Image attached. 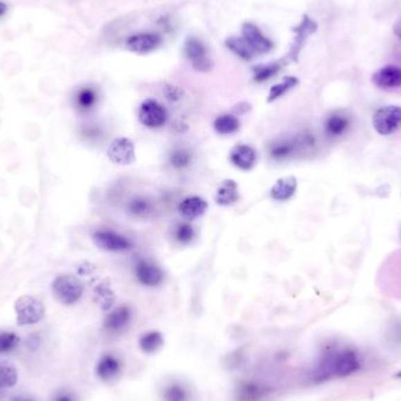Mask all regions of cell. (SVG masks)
<instances>
[{
	"label": "cell",
	"instance_id": "cell-2",
	"mask_svg": "<svg viewBox=\"0 0 401 401\" xmlns=\"http://www.w3.org/2000/svg\"><path fill=\"white\" fill-rule=\"evenodd\" d=\"M372 126L382 136H390L401 128V107L389 105L375 111L372 116Z\"/></svg>",
	"mask_w": 401,
	"mask_h": 401
},
{
	"label": "cell",
	"instance_id": "cell-26",
	"mask_svg": "<svg viewBox=\"0 0 401 401\" xmlns=\"http://www.w3.org/2000/svg\"><path fill=\"white\" fill-rule=\"evenodd\" d=\"M298 84V79L294 77H287L283 80L272 86L267 96V101L269 103H274L276 100L279 99L280 96H283L285 93L289 92L290 89Z\"/></svg>",
	"mask_w": 401,
	"mask_h": 401
},
{
	"label": "cell",
	"instance_id": "cell-24",
	"mask_svg": "<svg viewBox=\"0 0 401 401\" xmlns=\"http://www.w3.org/2000/svg\"><path fill=\"white\" fill-rule=\"evenodd\" d=\"M241 123L236 115L223 114L220 115L214 123V128L221 135H230L236 133L240 130Z\"/></svg>",
	"mask_w": 401,
	"mask_h": 401
},
{
	"label": "cell",
	"instance_id": "cell-22",
	"mask_svg": "<svg viewBox=\"0 0 401 401\" xmlns=\"http://www.w3.org/2000/svg\"><path fill=\"white\" fill-rule=\"evenodd\" d=\"M351 126V120L345 114L330 115L325 123V133L329 138L337 139L343 136Z\"/></svg>",
	"mask_w": 401,
	"mask_h": 401
},
{
	"label": "cell",
	"instance_id": "cell-25",
	"mask_svg": "<svg viewBox=\"0 0 401 401\" xmlns=\"http://www.w3.org/2000/svg\"><path fill=\"white\" fill-rule=\"evenodd\" d=\"M226 46L229 50L233 51V53L238 55V57L244 59V60H251L253 57H256V52L252 50L251 46L249 45L248 42H245V39L242 37V38H233L228 39L226 40Z\"/></svg>",
	"mask_w": 401,
	"mask_h": 401
},
{
	"label": "cell",
	"instance_id": "cell-39",
	"mask_svg": "<svg viewBox=\"0 0 401 401\" xmlns=\"http://www.w3.org/2000/svg\"><path fill=\"white\" fill-rule=\"evenodd\" d=\"M12 401H32V400H30V399H27V398L19 397V398H15V399H13V400Z\"/></svg>",
	"mask_w": 401,
	"mask_h": 401
},
{
	"label": "cell",
	"instance_id": "cell-6",
	"mask_svg": "<svg viewBox=\"0 0 401 401\" xmlns=\"http://www.w3.org/2000/svg\"><path fill=\"white\" fill-rule=\"evenodd\" d=\"M139 118L142 125L148 128H160L165 126L168 118L166 108L155 100H145L139 109Z\"/></svg>",
	"mask_w": 401,
	"mask_h": 401
},
{
	"label": "cell",
	"instance_id": "cell-35",
	"mask_svg": "<svg viewBox=\"0 0 401 401\" xmlns=\"http://www.w3.org/2000/svg\"><path fill=\"white\" fill-rule=\"evenodd\" d=\"M250 109H251V107H250L249 103H240V105H237L236 108H235V113L238 115L245 114V113L250 111Z\"/></svg>",
	"mask_w": 401,
	"mask_h": 401
},
{
	"label": "cell",
	"instance_id": "cell-17",
	"mask_svg": "<svg viewBox=\"0 0 401 401\" xmlns=\"http://www.w3.org/2000/svg\"><path fill=\"white\" fill-rule=\"evenodd\" d=\"M161 401H191L193 391L190 386L180 380L166 382L160 393Z\"/></svg>",
	"mask_w": 401,
	"mask_h": 401
},
{
	"label": "cell",
	"instance_id": "cell-31",
	"mask_svg": "<svg viewBox=\"0 0 401 401\" xmlns=\"http://www.w3.org/2000/svg\"><path fill=\"white\" fill-rule=\"evenodd\" d=\"M96 101H98V96L92 88H82L80 92L78 93L77 103L81 109H91L94 107Z\"/></svg>",
	"mask_w": 401,
	"mask_h": 401
},
{
	"label": "cell",
	"instance_id": "cell-36",
	"mask_svg": "<svg viewBox=\"0 0 401 401\" xmlns=\"http://www.w3.org/2000/svg\"><path fill=\"white\" fill-rule=\"evenodd\" d=\"M53 401H75V400L73 399V397L72 395H71V394L62 393L57 394V397H55V399H54Z\"/></svg>",
	"mask_w": 401,
	"mask_h": 401
},
{
	"label": "cell",
	"instance_id": "cell-15",
	"mask_svg": "<svg viewBox=\"0 0 401 401\" xmlns=\"http://www.w3.org/2000/svg\"><path fill=\"white\" fill-rule=\"evenodd\" d=\"M230 161L237 168L248 172L256 165V150H253L251 145L244 143L235 145L230 152Z\"/></svg>",
	"mask_w": 401,
	"mask_h": 401
},
{
	"label": "cell",
	"instance_id": "cell-11",
	"mask_svg": "<svg viewBox=\"0 0 401 401\" xmlns=\"http://www.w3.org/2000/svg\"><path fill=\"white\" fill-rule=\"evenodd\" d=\"M242 35L256 54L267 53L274 48L271 40L267 38L253 24L245 23L242 27Z\"/></svg>",
	"mask_w": 401,
	"mask_h": 401
},
{
	"label": "cell",
	"instance_id": "cell-7",
	"mask_svg": "<svg viewBox=\"0 0 401 401\" xmlns=\"http://www.w3.org/2000/svg\"><path fill=\"white\" fill-rule=\"evenodd\" d=\"M93 240L100 249L106 251L123 252L130 250L133 247L132 242L127 237L111 230L96 231L93 235Z\"/></svg>",
	"mask_w": 401,
	"mask_h": 401
},
{
	"label": "cell",
	"instance_id": "cell-20",
	"mask_svg": "<svg viewBox=\"0 0 401 401\" xmlns=\"http://www.w3.org/2000/svg\"><path fill=\"white\" fill-rule=\"evenodd\" d=\"M297 186H298V184H297V179L294 176L282 177L272 186L271 190H270V196L275 201L284 202V201L290 199L296 194Z\"/></svg>",
	"mask_w": 401,
	"mask_h": 401
},
{
	"label": "cell",
	"instance_id": "cell-29",
	"mask_svg": "<svg viewBox=\"0 0 401 401\" xmlns=\"http://www.w3.org/2000/svg\"><path fill=\"white\" fill-rule=\"evenodd\" d=\"M169 163L175 169L187 168L191 163L190 152L184 148L172 150L169 155Z\"/></svg>",
	"mask_w": 401,
	"mask_h": 401
},
{
	"label": "cell",
	"instance_id": "cell-38",
	"mask_svg": "<svg viewBox=\"0 0 401 401\" xmlns=\"http://www.w3.org/2000/svg\"><path fill=\"white\" fill-rule=\"evenodd\" d=\"M6 11H8V5L3 3V1H0V17L4 16Z\"/></svg>",
	"mask_w": 401,
	"mask_h": 401
},
{
	"label": "cell",
	"instance_id": "cell-5",
	"mask_svg": "<svg viewBox=\"0 0 401 401\" xmlns=\"http://www.w3.org/2000/svg\"><path fill=\"white\" fill-rule=\"evenodd\" d=\"M184 53L187 55L191 66L196 71L209 72L213 69V60L209 55V52L206 50V45L199 39L189 37L184 44Z\"/></svg>",
	"mask_w": 401,
	"mask_h": 401
},
{
	"label": "cell",
	"instance_id": "cell-3",
	"mask_svg": "<svg viewBox=\"0 0 401 401\" xmlns=\"http://www.w3.org/2000/svg\"><path fill=\"white\" fill-rule=\"evenodd\" d=\"M53 294L59 302L65 305H72L77 303L84 292V285L80 280L71 275L59 276L54 279Z\"/></svg>",
	"mask_w": 401,
	"mask_h": 401
},
{
	"label": "cell",
	"instance_id": "cell-23",
	"mask_svg": "<svg viewBox=\"0 0 401 401\" xmlns=\"http://www.w3.org/2000/svg\"><path fill=\"white\" fill-rule=\"evenodd\" d=\"M165 344V337L157 330L143 333L139 339V348L145 355H155Z\"/></svg>",
	"mask_w": 401,
	"mask_h": 401
},
{
	"label": "cell",
	"instance_id": "cell-33",
	"mask_svg": "<svg viewBox=\"0 0 401 401\" xmlns=\"http://www.w3.org/2000/svg\"><path fill=\"white\" fill-rule=\"evenodd\" d=\"M19 343V338L16 333L1 332L0 333V353H6L16 348Z\"/></svg>",
	"mask_w": 401,
	"mask_h": 401
},
{
	"label": "cell",
	"instance_id": "cell-4",
	"mask_svg": "<svg viewBox=\"0 0 401 401\" xmlns=\"http://www.w3.org/2000/svg\"><path fill=\"white\" fill-rule=\"evenodd\" d=\"M15 310H16L17 323L19 326L37 324L42 321L45 314V309L42 303L32 296H23L17 299Z\"/></svg>",
	"mask_w": 401,
	"mask_h": 401
},
{
	"label": "cell",
	"instance_id": "cell-34",
	"mask_svg": "<svg viewBox=\"0 0 401 401\" xmlns=\"http://www.w3.org/2000/svg\"><path fill=\"white\" fill-rule=\"evenodd\" d=\"M167 96L168 99L172 100V101H176L181 98V92L176 87H169L168 92H167Z\"/></svg>",
	"mask_w": 401,
	"mask_h": 401
},
{
	"label": "cell",
	"instance_id": "cell-10",
	"mask_svg": "<svg viewBox=\"0 0 401 401\" xmlns=\"http://www.w3.org/2000/svg\"><path fill=\"white\" fill-rule=\"evenodd\" d=\"M123 364L118 355L107 353L103 355L96 364V373L103 382H114L121 375Z\"/></svg>",
	"mask_w": 401,
	"mask_h": 401
},
{
	"label": "cell",
	"instance_id": "cell-27",
	"mask_svg": "<svg viewBox=\"0 0 401 401\" xmlns=\"http://www.w3.org/2000/svg\"><path fill=\"white\" fill-rule=\"evenodd\" d=\"M128 211L136 217H147L153 213V203L147 197H136L130 201Z\"/></svg>",
	"mask_w": 401,
	"mask_h": 401
},
{
	"label": "cell",
	"instance_id": "cell-21",
	"mask_svg": "<svg viewBox=\"0 0 401 401\" xmlns=\"http://www.w3.org/2000/svg\"><path fill=\"white\" fill-rule=\"evenodd\" d=\"M238 199H240V188L233 180L223 181L215 194V201L218 206H231Z\"/></svg>",
	"mask_w": 401,
	"mask_h": 401
},
{
	"label": "cell",
	"instance_id": "cell-14",
	"mask_svg": "<svg viewBox=\"0 0 401 401\" xmlns=\"http://www.w3.org/2000/svg\"><path fill=\"white\" fill-rule=\"evenodd\" d=\"M372 82L382 89H395L401 87V69L387 65L378 69L372 75Z\"/></svg>",
	"mask_w": 401,
	"mask_h": 401
},
{
	"label": "cell",
	"instance_id": "cell-41",
	"mask_svg": "<svg viewBox=\"0 0 401 401\" xmlns=\"http://www.w3.org/2000/svg\"><path fill=\"white\" fill-rule=\"evenodd\" d=\"M400 195H401V193H400Z\"/></svg>",
	"mask_w": 401,
	"mask_h": 401
},
{
	"label": "cell",
	"instance_id": "cell-28",
	"mask_svg": "<svg viewBox=\"0 0 401 401\" xmlns=\"http://www.w3.org/2000/svg\"><path fill=\"white\" fill-rule=\"evenodd\" d=\"M18 382V372L8 364H0V389H8Z\"/></svg>",
	"mask_w": 401,
	"mask_h": 401
},
{
	"label": "cell",
	"instance_id": "cell-19",
	"mask_svg": "<svg viewBox=\"0 0 401 401\" xmlns=\"http://www.w3.org/2000/svg\"><path fill=\"white\" fill-rule=\"evenodd\" d=\"M208 209L206 199L199 196H190L184 199L179 206V213L182 217L189 221L201 217Z\"/></svg>",
	"mask_w": 401,
	"mask_h": 401
},
{
	"label": "cell",
	"instance_id": "cell-1",
	"mask_svg": "<svg viewBox=\"0 0 401 401\" xmlns=\"http://www.w3.org/2000/svg\"><path fill=\"white\" fill-rule=\"evenodd\" d=\"M362 367L360 357L351 348H329L321 355L314 367V382H321L332 378H345L355 375Z\"/></svg>",
	"mask_w": 401,
	"mask_h": 401
},
{
	"label": "cell",
	"instance_id": "cell-9",
	"mask_svg": "<svg viewBox=\"0 0 401 401\" xmlns=\"http://www.w3.org/2000/svg\"><path fill=\"white\" fill-rule=\"evenodd\" d=\"M271 394V387L260 382H243L237 386V401H264Z\"/></svg>",
	"mask_w": 401,
	"mask_h": 401
},
{
	"label": "cell",
	"instance_id": "cell-8",
	"mask_svg": "<svg viewBox=\"0 0 401 401\" xmlns=\"http://www.w3.org/2000/svg\"><path fill=\"white\" fill-rule=\"evenodd\" d=\"M108 157L115 165H132L135 161V147L130 139L118 138L108 148Z\"/></svg>",
	"mask_w": 401,
	"mask_h": 401
},
{
	"label": "cell",
	"instance_id": "cell-37",
	"mask_svg": "<svg viewBox=\"0 0 401 401\" xmlns=\"http://www.w3.org/2000/svg\"><path fill=\"white\" fill-rule=\"evenodd\" d=\"M393 32L394 35H397L398 38L401 40V18L398 20L397 23L394 24Z\"/></svg>",
	"mask_w": 401,
	"mask_h": 401
},
{
	"label": "cell",
	"instance_id": "cell-18",
	"mask_svg": "<svg viewBox=\"0 0 401 401\" xmlns=\"http://www.w3.org/2000/svg\"><path fill=\"white\" fill-rule=\"evenodd\" d=\"M161 44V38L153 33H140L132 35L127 40V48L134 53H148L155 50Z\"/></svg>",
	"mask_w": 401,
	"mask_h": 401
},
{
	"label": "cell",
	"instance_id": "cell-32",
	"mask_svg": "<svg viewBox=\"0 0 401 401\" xmlns=\"http://www.w3.org/2000/svg\"><path fill=\"white\" fill-rule=\"evenodd\" d=\"M175 236L176 240L180 243L188 244L194 240L195 229H194V226L188 224V223H181L180 226L176 228Z\"/></svg>",
	"mask_w": 401,
	"mask_h": 401
},
{
	"label": "cell",
	"instance_id": "cell-16",
	"mask_svg": "<svg viewBox=\"0 0 401 401\" xmlns=\"http://www.w3.org/2000/svg\"><path fill=\"white\" fill-rule=\"evenodd\" d=\"M294 31L296 33V37H294V44L291 46L289 57L291 60H297V57L301 53V50L304 46L306 39L317 31V24L314 23V20L310 19L309 17L304 16L302 23L299 24V26L294 28Z\"/></svg>",
	"mask_w": 401,
	"mask_h": 401
},
{
	"label": "cell",
	"instance_id": "cell-30",
	"mask_svg": "<svg viewBox=\"0 0 401 401\" xmlns=\"http://www.w3.org/2000/svg\"><path fill=\"white\" fill-rule=\"evenodd\" d=\"M282 69V64L280 62H274V64H267V65L257 66L253 69V79L257 82H263V81L269 80L270 78L274 77L276 73L279 72V69Z\"/></svg>",
	"mask_w": 401,
	"mask_h": 401
},
{
	"label": "cell",
	"instance_id": "cell-12",
	"mask_svg": "<svg viewBox=\"0 0 401 401\" xmlns=\"http://www.w3.org/2000/svg\"><path fill=\"white\" fill-rule=\"evenodd\" d=\"M135 275L139 282L145 287H154L163 282V272L155 264L148 260H140L135 267Z\"/></svg>",
	"mask_w": 401,
	"mask_h": 401
},
{
	"label": "cell",
	"instance_id": "cell-13",
	"mask_svg": "<svg viewBox=\"0 0 401 401\" xmlns=\"http://www.w3.org/2000/svg\"><path fill=\"white\" fill-rule=\"evenodd\" d=\"M133 312L128 306H118L116 309L111 311L105 318L103 326L107 330L108 332L118 333L123 332V330L128 328V325L132 321Z\"/></svg>",
	"mask_w": 401,
	"mask_h": 401
},
{
	"label": "cell",
	"instance_id": "cell-40",
	"mask_svg": "<svg viewBox=\"0 0 401 401\" xmlns=\"http://www.w3.org/2000/svg\"><path fill=\"white\" fill-rule=\"evenodd\" d=\"M395 378H401V372H399V373H397V375H395Z\"/></svg>",
	"mask_w": 401,
	"mask_h": 401
}]
</instances>
